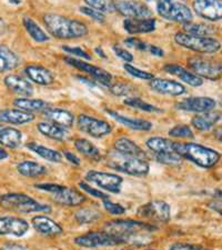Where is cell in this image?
Wrapping results in <instances>:
<instances>
[{
    "label": "cell",
    "mask_w": 222,
    "mask_h": 250,
    "mask_svg": "<svg viewBox=\"0 0 222 250\" xmlns=\"http://www.w3.org/2000/svg\"><path fill=\"white\" fill-rule=\"evenodd\" d=\"M25 72L31 82L41 84V86H49L55 82V77L51 74V71L41 66L30 64V66L26 67Z\"/></svg>",
    "instance_id": "cell-27"
},
{
    "label": "cell",
    "mask_w": 222,
    "mask_h": 250,
    "mask_svg": "<svg viewBox=\"0 0 222 250\" xmlns=\"http://www.w3.org/2000/svg\"><path fill=\"white\" fill-rule=\"evenodd\" d=\"M64 62H66L68 64H70V66L77 68V69L90 75L91 77H94V79H96L97 82H99L100 83L106 84V86H110L111 84V80H112L111 74L110 72H108L107 70L102 69V68L97 67L95 64L88 63L86 62H83V60H79V59L70 58V57L64 58Z\"/></svg>",
    "instance_id": "cell-15"
},
{
    "label": "cell",
    "mask_w": 222,
    "mask_h": 250,
    "mask_svg": "<svg viewBox=\"0 0 222 250\" xmlns=\"http://www.w3.org/2000/svg\"><path fill=\"white\" fill-rule=\"evenodd\" d=\"M77 125L80 130L94 138H102L110 134L112 130L111 125L109 123L87 115H80L77 119Z\"/></svg>",
    "instance_id": "cell-12"
},
{
    "label": "cell",
    "mask_w": 222,
    "mask_h": 250,
    "mask_svg": "<svg viewBox=\"0 0 222 250\" xmlns=\"http://www.w3.org/2000/svg\"><path fill=\"white\" fill-rule=\"evenodd\" d=\"M216 102L209 97H189L176 104V108L179 110L198 112V114H203V112L212 111L216 108Z\"/></svg>",
    "instance_id": "cell-17"
},
{
    "label": "cell",
    "mask_w": 222,
    "mask_h": 250,
    "mask_svg": "<svg viewBox=\"0 0 222 250\" xmlns=\"http://www.w3.org/2000/svg\"><path fill=\"white\" fill-rule=\"evenodd\" d=\"M221 119V115L216 111H208L195 116L191 120V125L197 130L205 131L211 129Z\"/></svg>",
    "instance_id": "cell-30"
},
{
    "label": "cell",
    "mask_w": 222,
    "mask_h": 250,
    "mask_svg": "<svg viewBox=\"0 0 222 250\" xmlns=\"http://www.w3.org/2000/svg\"><path fill=\"white\" fill-rule=\"evenodd\" d=\"M109 116H111L112 118L117 120L119 124L123 125L127 128H130L132 130H138V131H149L152 128V124L148 120L144 119H137V118H130V117H126L118 114L111 109H107Z\"/></svg>",
    "instance_id": "cell-24"
},
{
    "label": "cell",
    "mask_w": 222,
    "mask_h": 250,
    "mask_svg": "<svg viewBox=\"0 0 222 250\" xmlns=\"http://www.w3.org/2000/svg\"><path fill=\"white\" fill-rule=\"evenodd\" d=\"M95 51H96V54H98L101 58H107L106 54H104L103 50H102L101 48H100V47H97V48H95Z\"/></svg>",
    "instance_id": "cell-60"
},
{
    "label": "cell",
    "mask_w": 222,
    "mask_h": 250,
    "mask_svg": "<svg viewBox=\"0 0 222 250\" xmlns=\"http://www.w3.org/2000/svg\"><path fill=\"white\" fill-rule=\"evenodd\" d=\"M150 88L156 92L161 95L168 96H181L185 92V88L183 84L175 82V80L153 78L150 80Z\"/></svg>",
    "instance_id": "cell-19"
},
{
    "label": "cell",
    "mask_w": 222,
    "mask_h": 250,
    "mask_svg": "<svg viewBox=\"0 0 222 250\" xmlns=\"http://www.w3.org/2000/svg\"><path fill=\"white\" fill-rule=\"evenodd\" d=\"M62 50L68 52V54H71L74 56H77V57H80L82 59H86V60H90L91 59V56L87 54L86 51L81 48L79 47H70V46H62Z\"/></svg>",
    "instance_id": "cell-50"
},
{
    "label": "cell",
    "mask_w": 222,
    "mask_h": 250,
    "mask_svg": "<svg viewBox=\"0 0 222 250\" xmlns=\"http://www.w3.org/2000/svg\"><path fill=\"white\" fill-rule=\"evenodd\" d=\"M147 147L156 154L164 152H175V141L162 138V137H152L147 140Z\"/></svg>",
    "instance_id": "cell-35"
},
{
    "label": "cell",
    "mask_w": 222,
    "mask_h": 250,
    "mask_svg": "<svg viewBox=\"0 0 222 250\" xmlns=\"http://www.w3.org/2000/svg\"><path fill=\"white\" fill-rule=\"evenodd\" d=\"M89 7L100 11V13H112L116 10L115 1L112 0H84Z\"/></svg>",
    "instance_id": "cell-42"
},
{
    "label": "cell",
    "mask_w": 222,
    "mask_h": 250,
    "mask_svg": "<svg viewBox=\"0 0 222 250\" xmlns=\"http://www.w3.org/2000/svg\"><path fill=\"white\" fill-rule=\"evenodd\" d=\"M115 150L127 156L146 159V152L135 141L127 138V137H121V138H118L115 141Z\"/></svg>",
    "instance_id": "cell-28"
},
{
    "label": "cell",
    "mask_w": 222,
    "mask_h": 250,
    "mask_svg": "<svg viewBox=\"0 0 222 250\" xmlns=\"http://www.w3.org/2000/svg\"><path fill=\"white\" fill-rule=\"evenodd\" d=\"M36 188L49 192L52 195V200L55 203L62 206H70V207H76L80 206L86 200V197L76 189H72L66 186L57 184H39L35 185Z\"/></svg>",
    "instance_id": "cell-7"
},
{
    "label": "cell",
    "mask_w": 222,
    "mask_h": 250,
    "mask_svg": "<svg viewBox=\"0 0 222 250\" xmlns=\"http://www.w3.org/2000/svg\"><path fill=\"white\" fill-rule=\"evenodd\" d=\"M147 250H153V249H147Z\"/></svg>",
    "instance_id": "cell-63"
},
{
    "label": "cell",
    "mask_w": 222,
    "mask_h": 250,
    "mask_svg": "<svg viewBox=\"0 0 222 250\" xmlns=\"http://www.w3.org/2000/svg\"><path fill=\"white\" fill-rule=\"evenodd\" d=\"M102 204H103L104 209L110 213H112V215H123V213L126 212V208H124L123 206L112 203V201L109 200L108 198L103 199Z\"/></svg>",
    "instance_id": "cell-47"
},
{
    "label": "cell",
    "mask_w": 222,
    "mask_h": 250,
    "mask_svg": "<svg viewBox=\"0 0 222 250\" xmlns=\"http://www.w3.org/2000/svg\"><path fill=\"white\" fill-rule=\"evenodd\" d=\"M22 23H23V27L26 28L28 34H29L30 37L34 39L35 42H44L49 39V37L46 35V32H44L41 28L37 25V22H36L34 19L28 17V16H25V17H23Z\"/></svg>",
    "instance_id": "cell-38"
},
{
    "label": "cell",
    "mask_w": 222,
    "mask_h": 250,
    "mask_svg": "<svg viewBox=\"0 0 222 250\" xmlns=\"http://www.w3.org/2000/svg\"><path fill=\"white\" fill-rule=\"evenodd\" d=\"M123 68H124V70L128 72V74H130L131 76H133V77H136V78H139L142 80H152L153 78H155V76H153L151 72L143 71V70L139 69V68L131 66V64H129V63L124 64Z\"/></svg>",
    "instance_id": "cell-45"
},
{
    "label": "cell",
    "mask_w": 222,
    "mask_h": 250,
    "mask_svg": "<svg viewBox=\"0 0 222 250\" xmlns=\"http://www.w3.org/2000/svg\"><path fill=\"white\" fill-rule=\"evenodd\" d=\"M17 170L20 175L29 177V178H35V177H40L47 173V169L42 165H40L36 161H21L17 165Z\"/></svg>",
    "instance_id": "cell-33"
},
{
    "label": "cell",
    "mask_w": 222,
    "mask_h": 250,
    "mask_svg": "<svg viewBox=\"0 0 222 250\" xmlns=\"http://www.w3.org/2000/svg\"><path fill=\"white\" fill-rule=\"evenodd\" d=\"M5 84L8 89L15 94L23 97H29L34 94V87L27 79L17 75H8L5 78Z\"/></svg>",
    "instance_id": "cell-21"
},
{
    "label": "cell",
    "mask_w": 222,
    "mask_h": 250,
    "mask_svg": "<svg viewBox=\"0 0 222 250\" xmlns=\"http://www.w3.org/2000/svg\"><path fill=\"white\" fill-rule=\"evenodd\" d=\"M101 218V212L97 208L84 207L75 213V219L79 224H91Z\"/></svg>",
    "instance_id": "cell-39"
},
{
    "label": "cell",
    "mask_w": 222,
    "mask_h": 250,
    "mask_svg": "<svg viewBox=\"0 0 222 250\" xmlns=\"http://www.w3.org/2000/svg\"><path fill=\"white\" fill-rule=\"evenodd\" d=\"M126 43L128 46H130L132 48H136V49L138 50H141V51H144L147 49V43L141 42V40L137 39V38H129V39H126Z\"/></svg>",
    "instance_id": "cell-53"
},
{
    "label": "cell",
    "mask_w": 222,
    "mask_h": 250,
    "mask_svg": "<svg viewBox=\"0 0 222 250\" xmlns=\"http://www.w3.org/2000/svg\"><path fill=\"white\" fill-rule=\"evenodd\" d=\"M22 134L18 129L0 126V145L10 149H16L21 145Z\"/></svg>",
    "instance_id": "cell-29"
},
{
    "label": "cell",
    "mask_w": 222,
    "mask_h": 250,
    "mask_svg": "<svg viewBox=\"0 0 222 250\" xmlns=\"http://www.w3.org/2000/svg\"><path fill=\"white\" fill-rule=\"evenodd\" d=\"M80 11H81L82 14H84L88 17H90L91 19L96 20V21H98L100 23L104 22V20H106V17H104L102 13H100V11L94 9V8L91 7H81L80 8Z\"/></svg>",
    "instance_id": "cell-48"
},
{
    "label": "cell",
    "mask_w": 222,
    "mask_h": 250,
    "mask_svg": "<svg viewBox=\"0 0 222 250\" xmlns=\"http://www.w3.org/2000/svg\"><path fill=\"white\" fill-rule=\"evenodd\" d=\"M75 244L83 248H101L112 247V246L120 245V243L110 233L107 231H91L84 233L75 239Z\"/></svg>",
    "instance_id": "cell-10"
},
{
    "label": "cell",
    "mask_w": 222,
    "mask_h": 250,
    "mask_svg": "<svg viewBox=\"0 0 222 250\" xmlns=\"http://www.w3.org/2000/svg\"><path fill=\"white\" fill-rule=\"evenodd\" d=\"M110 88L111 94H114L115 96H129L132 92V87L128 83H116L114 84H110L109 86Z\"/></svg>",
    "instance_id": "cell-46"
},
{
    "label": "cell",
    "mask_w": 222,
    "mask_h": 250,
    "mask_svg": "<svg viewBox=\"0 0 222 250\" xmlns=\"http://www.w3.org/2000/svg\"><path fill=\"white\" fill-rule=\"evenodd\" d=\"M29 230V224L18 217H0V236L22 237Z\"/></svg>",
    "instance_id": "cell-18"
},
{
    "label": "cell",
    "mask_w": 222,
    "mask_h": 250,
    "mask_svg": "<svg viewBox=\"0 0 222 250\" xmlns=\"http://www.w3.org/2000/svg\"><path fill=\"white\" fill-rule=\"evenodd\" d=\"M155 227L149 224L138 220L122 219L112 220L104 225V231L116 237L121 244L130 245H147L150 240V232L155 230Z\"/></svg>",
    "instance_id": "cell-1"
},
{
    "label": "cell",
    "mask_w": 222,
    "mask_h": 250,
    "mask_svg": "<svg viewBox=\"0 0 222 250\" xmlns=\"http://www.w3.org/2000/svg\"><path fill=\"white\" fill-rule=\"evenodd\" d=\"M123 27L128 34H148L156 29V20L153 18L148 19H126Z\"/></svg>",
    "instance_id": "cell-26"
},
{
    "label": "cell",
    "mask_w": 222,
    "mask_h": 250,
    "mask_svg": "<svg viewBox=\"0 0 222 250\" xmlns=\"http://www.w3.org/2000/svg\"><path fill=\"white\" fill-rule=\"evenodd\" d=\"M157 160L160 164L168 165V166H180L182 164V157L177 152H164V154H157Z\"/></svg>",
    "instance_id": "cell-43"
},
{
    "label": "cell",
    "mask_w": 222,
    "mask_h": 250,
    "mask_svg": "<svg viewBox=\"0 0 222 250\" xmlns=\"http://www.w3.org/2000/svg\"><path fill=\"white\" fill-rule=\"evenodd\" d=\"M63 155H64V157H66L68 160L70 161L72 165H75V166H79V165H80V159L76 155L72 154V152L64 151Z\"/></svg>",
    "instance_id": "cell-54"
},
{
    "label": "cell",
    "mask_w": 222,
    "mask_h": 250,
    "mask_svg": "<svg viewBox=\"0 0 222 250\" xmlns=\"http://www.w3.org/2000/svg\"><path fill=\"white\" fill-rule=\"evenodd\" d=\"M164 71H167L168 74H171L173 76H177V77H179L182 82L190 84L192 87H200L201 84L203 83L202 79H201L199 76L193 74L192 71L187 70L182 66H179V64H165Z\"/></svg>",
    "instance_id": "cell-25"
},
{
    "label": "cell",
    "mask_w": 222,
    "mask_h": 250,
    "mask_svg": "<svg viewBox=\"0 0 222 250\" xmlns=\"http://www.w3.org/2000/svg\"><path fill=\"white\" fill-rule=\"evenodd\" d=\"M138 216L160 223H168L171 217L170 206L162 200H152L139 207Z\"/></svg>",
    "instance_id": "cell-11"
},
{
    "label": "cell",
    "mask_w": 222,
    "mask_h": 250,
    "mask_svg": "<svg viewBox=\"0 0 222 250\" xmlns=\"http://www.w3.org/2000/svg\"><path fill=\"white\" fill-rule=\"evenodd\" d=\"M114 50H115V54H116L117 56H118L119 58L122 59L123 62H126L127 63L133 62V56H132L128 50L123 49V48H121V47L118 46V45L114 46Z\"/></svg>",
    "instance_id": "cell-51"
},
{
    "label": "cell",
    "mask_w": 222,
    "mask_h": 250,
    "mask_svg": "<svg viewBox=\"0 0 222 250\" xmlns=\"http://www.w3.org/2000/svg\"><path fill=\"white\" fill-rule=\"evenodd\" d=\"M209 207L222 216V200H215L209 204Z\"/></svg>",
    "instance_id": "cell-55"
},
{
    "label": "cell",
    "mask_w": 222,
    "mask_h": 250,
    "mask_svg": "<svg viewBox=\"0 0 222 250\" xmlns=\"http://www.w3.org/2000/svg\"><path fill=\"white\" fill-rule=\"evenodd\" d=\"M183 29L187 34L195 35V36H202V37H210V35L215 34V28L210 25H204V23H192L188 22L184 23Z\"/></svg>",
    "instance_id": "cell-40"
},
{
    "label": "cell",
    "mask_w": 222,
    "mask_h": 250,
    "mask_svg": "<svg viewBox=\"0 0 222 250\" xmlns=\"http://www.w3.org/2000/svg\"><path fill=\"white\" fill-rule=\"evenodd\" d=\"M86 179L109 192L119 193L122 186V178L115 173L90 170L87 172Z\"/></svg>",
    "instance_id": "cell-13"
},
{
    "label": "cell",
    "mask_w": 222,
    "mask_h": 250,
    "mask_svg": "<svg viewBox=\"0 0 222 250\" xmlns=\"http://www.w3.org/2000/svg\"><path fill=\"white\" fill-rule=\"evenodd\" d=\"M175 42L179 46L187 48L189 50L207 55L216 54L222 47L219 40L215 38L195 36L187 34V32H177L175 35Z\"/></svg>",
    "instance_id": "cell-6"
},
{
    "label": "cell",
    "mask_w": 222,
    "mask_h": 250,
    "mask_svg": "<svg viewBox=\"0 0 222 250\" xmlns=\"http://www.w3.org/2000/svg\"><path fill=\"white\" fill-rule=\"evenodd\" d=\"M5 250H25V249L17 245H8L5 247Z\"/></svg>",
    "instance_id": "cell-58"
},
{
    "label": "cell",
    "mask_w": 222,
    "mask_h": 250,
    "mask_svg": "<svg viewBox=\"0 0 222 250\" xmlns=\"http://www.w3.org/2000/svg\"><path fill=\"white\" fill-rule=\"evenodd\" d=\"M79 187L81 188L84 192H87V193H89V195L96 197V198H100L101 200L108 198V196L106 195V193L102 192V191H100V190H97V189L90 187L87 183H84V181H81V183H79Z\"/></svg>",
    "instance_id": "cell-49"
},
{
    "label": "cell",
    "mask_w": 222,
    "mask_h": 250,
    "mask_svg": "<svg viewBox=\"0 0 222 250\" xmlns=\"http://www.w3.org/2000/svg\"><path fill=\"white\" fill-rule=\"evenodd\" d=\"M175 152L202 168L215 167L221 158V155L218 151L193 143H176L175 141Z\"/></svg>",
    "instance_id": "cell-3"
},
{
    "label": "cell",
    "mask_w": 222,
    "mask_h": 250,
    "mask_svg": "<svg viewBox=\"0 0 222 250\" xmlns=\"http://www.w3.org/2000/svg\"><path fill=\"white\" fill-rule=\"evenodd\" d=\"M31 224L36 230L43 236H59L63 231L61 226L56 223L55 220L49 218V217L43 215H38L34 217L31 219Z\"/></svg>",
    "instance_id": "cell-20"
},
{
    "label": "cell",
    "mask_w": 222,
    "mask_h": 250,
    "mask_svg": "<svg viewBox=\"0 0 222 250\" xmlns=\"http://www.w3.org/2000/svg\"><path fill=\"white\" fill-rule=\"evenodd\" d=\"M107 165L117 171L124 172L130 176H146L149 172V164L146 159L120 154L112 151L107 157Z\"/></svg>",
    "instance_id": "cell-4"
},
{
    "label": "cell",
    "mask_w": 222,
    "mask_h": 250,
    "mask_svg": "<svg viewBox=\"0 0 222 250\" xmlns=\"http://www.w3.org/2000/svg\"><path fill=\"white\" fill-rule=\"evenodd\" d=\"M75 147L80 154L83 155L87 158L98 161L101 159V155H100L99 149L97 148L94 144L87 139H77L75 141Z\"/></svg>",
    "instance_id": "cell-37"
},
{
    "label": "cell",
    "mask_w": 222,
    "mask_h": 250,
    "mask_svg": "<svg viewBox=\"0 0 222 250\" xmlns=\"http://www.w3.org/2000/svg\"><path fill=\"white\" fill-rule=\"evenodd\" d=\"M147 1H151V0H147Z\"/></svg>",
    "instance_id": "cell-61"
},
{
    "label": "cell",
    "mask_w": 222,
    "mask_h": 250,
    "mask_svg": "<svg viewBox=\"0 0 222 250\" xmlns=\"http://www.w3.org/2000/svg\"><path fill=\"white\" fill-rule=\"evenodd\" d=\"M35 115L21 109H3L0 110V123L9 125H25L31 123Z\"/></svg>",
    "instance_id": "cell-22"
},
{
    "label": "cell",
    "mask_w": 222,
    "mask_h": 250,
    "mask_svg": "<svg viewBox=\"0 0 222 250\" xmlns=\"http://www.w3.org/2000/svg\"><path fill=\"white\" fill-rule=\"evenodd\" d=\"M213 135H215V138L219 141L220 144H222V126L216 128L215 131H213Z\"/></svg>",
    "instance_id": "cell-56"
},
{
    "label": "cell",
    "mask_w": 222,
    "mask_h": 250,
    "mask_svg": "<svg viewBox=\"0 0 222 250\" xmlns=\"http://www.w3.org/2000/svg\"><path fill=\"white\" fill-rule=\"evenodd\" d=\"M43 116L49 120L50 123L59 125L63 128H69L74 125L75 116L70 111L60 109V108H50L43 110Z\"/></svg>",
    "instance_id": "cell-23"
},
{
    "label": "cell",
    "mask_w": 222,
    "mask_h": 250,
    "mask_svg": "<svg viewBox=\"0 0 222 250\" xmlns=\"http://www.w3.org/2000/svg\"><path fill=\"white\" fill-rule=\"evenodd\" d=\"M47 30L58 39H77L88 34V27L83 22L57 14L43 16Z\"/></svg>",
    "instance_id": "cell-2"
},
{
    "label": "cell",
    "mask_w": 222,
    "mask_h": 250,
    "mask_svg": "<svg viewBox=\"0 0 222 250\" xmlns=\"http://www.w3.org/2000/svg\"><path fill=\"white\" fill-rule=\"evenodd\" d=\"M150 51L152 55H156V56H159V57H161V56H163V50L160 49V48L156 47V46H151L150 47Z\"/></svg>",
    "instance_id": "cell-57"
},
{
    "label": "cell",
    "mask_w": 222,
    "mask_h": 250,
    "mask_svg": "<svg viewBox=\"0 0 222 250\" xmlns=\"http://www.w3.org/2000/svg\"><path fill=\"white\" fill-rule=\"evenodd\" d=\"M124 104L129 107L136 108V109L146 111V112H161L162 110L159 109L158 107L153 106V104H149L144 100L138 98V97H128V98L124 100Z\"/></svg>",
    "instance_id": "cell-41"
},
{
    "label": "cell",
    "mask_w": 222,
    "mask_h": 250,
    "mask_svg": "<svg viewBox=\"0 0 222 250\" xmlns=\"http://www.w3.org/2000/svg\"><path fill=\"white\" fill-rule=\"evenodd\" d=\"M169 250H208L201 246L191 245V244H182V243H177L170 246Z\"/></svg>",
    "instance_id": "cell-52"
},
{
    "label": "cell",
    "mask_w": 222,
    "mask_h": 250,
    "mask_svg": "<svg viewBox=\"0 0 222 250\" xmlns=\"http://www.w3.org/2000/svg\"><path fill=\"white\" fill-rule=\"evenodd\" d=\"M192 7L199 17L209 21L222 19V0H193Z\"/></svg>",
    "instance_id": "cell-14"
},
{
    "label": "cell",
    "mask_w": 222,
    "mask_h": 250,
    "mask_svg": "<svg viewBox=\"0 0 222 250\" xmlns=\"http://www.w3.org/2000/svg\"><path fill=\"white\" fill-rule=\"evenodd\" d=\"M168 1H172V0H168Z\"/></svg>",
    "instance_id": "cell-62"
},
{
    "label": "cell",
    "mask_w": 222,
    "mask_h": 250,
    "mask_svg": "<svg viewBox=\"0 0 222 250\" xmlns=\"http://www.w3.org/2000/svg\"><path fill=\"white\" fill-rule=\"evenodd\" d=\"M8 158V152L5 150V149L0 147V161Z\"/></svg>",
    "instance_id": "cell-59"
},
{
    "label": "cell",
    "mask_w": 222,
    "mask_h": 250,
    "mask_svg": "<svg viewBox=\"0 0 222 250\" xmlns=\"http://www.w3.org/2000/svg\"><path fill=\"white\" fill-rule=\"evenodd\" d=\"M27 148L41 157V158L51 161V163H61L62 160V155L59 151L44 147L42 145H39L37 143H28Z\"/></svg>",
    "instance_id": "cell-34"
},
{
    "label": "cell",
    "mask_w": 222,
    "mask_h": 250,
    "mask_svg": "<svg viewBox=\"0 0 222 250\" xmlns=\"http://www.w3.org/2000/svg\"><path fill=\"white\" fill-rule=\"evenodd\" d=\"M14 104L18 109L23 111H43L48 108V104L41 99H30V98H17L14 100Z\"/></svg>",
    "instance_id": "cell-36"
},
{
    "label": "cell",
    "mask_w": 222,
    "mask_h": 250,
    "mask_svg": "<svg viewBox=\"0 0 222 250\" xmlns=\"http://www.w3.org/2000/svg\"><path fill=\"white\" fill-rule=\"evenodd\" d=\"M37 128L40 134L48 137V138L63 141L68 137V131L66 129L54 123H39L37 125Z\"/></svg>",
    "instance_id": "cell-32"
},
{
    "label": "cell",
    "mask_w": 222,
    "mask_h": 250,
    "mask_svg": "<svg viewBox=\"0 0 222 250\" xmlns=\"http://www.w3.org/2000/svg\"><path fill=\"white\" fill-rule=\"evenodd\" d=\"M19 58L9 47L0 43V74L7 72L17 68Z\"/></svg>",
    "instance_id": "cell-31"
},
{
    "label": "cell",
    "mask_w": 222,
    "mask_h": 250,
    "mask_svg": "<svg viewBox=\"0 0 222 250\" xmlns=\"http://www.w3.org/2000/svg\"><path fill=\"white\" fill-rule=\"evenodd\" d=\"M188 66L193 74L200 78L209 80H218L222 77V63L212 59L202 57H190L188 59Z\"/></svg>",
    "instance_id": "cell-9"
},
{
    "label": "cell",
    "mask_w": 222,
    "mask_h": 250,
    "mask_svg": "<svg viewBox=\"0 0 222 250\" xmlns=\"http://www.w3.org/2000/svg\"><path fill=\"white\" fill-rule=\"evenodd\" d=\"M157 10L162 18L171 20V21L181 22L183 25L191 22L192 20V13L189 7L179 2L159 0L157 3Z\"/></svg>",
    "instance_id": "cell-8"
},
{
    "label": "cell",
    "mask_w": 222,
    "mask_h": 250,
    "mask_svg": "<svg viewBox=\"0 0 222 250\" xmlns=\"http://www.w3.org/2000/svg\"><path fill=\"white\" fill-rule=\"evenodd\" d=\"M169 136L175 138H193V132L187 125H178L170 129Z\"/></svg>",
    "instance_id": "cell-44"
},
{
    "label": "cell",
    "mask_w": 222,
    "mask_h": 250,
    "mask_svg": "<svg viewBox=\"0 0 222 250\" xmlns=\"http://www.w3.org/2000/svg\"><path fill=\"white\" fill-rule=\"evenodd\" d=\"M0 206L7 210H13L21 213L32 212H50L48 205L38 203L31 197L23 193H6L0 197Z\"/></svg>",
    "instance_id": "cell-5"
},
{
    "label": "cell",
    "mask_w": 222,
    "mask_h": 250,
    "mask_svg": "<svg viewBox=\"0 0 222 250\" xmlns=\"http://www.w3.org/2000/svg\"><path fill=\"white\" fill-rule=\"evenodd\" d=\"M115 8L118 13L127 17V19H148L151 18L152 13L147 6L138 1H117Z\"/></svg>",
    "instance_id": "cell-16"
}]
</instances>
